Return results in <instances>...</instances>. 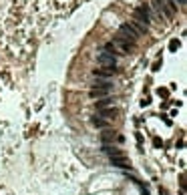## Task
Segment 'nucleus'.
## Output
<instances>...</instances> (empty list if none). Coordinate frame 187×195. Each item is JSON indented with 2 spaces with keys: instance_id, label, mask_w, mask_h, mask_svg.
<instances>
[{
  "instance_id": "obj_1",
  "label": "nucleus",
  "mask_w": 187,
  "mask_h": 195,
  "mask_svg": "<svg viewBox=\"0 0 187 195\" xmlns=\"http://www.w3.org/2000/svg\"><path fill=\"white\" fill-rule=\"evenodd\" d=\"M153 8H155L157 16H165V18H173L175 16L173 0H153Z\"/></svg>"
},
{
  "instance_id": "obj_2",
  "label": "nucleus",
  "mask_w": 187,
  "mask_h": 195,
  "mask_svg": "<svg viewBox=\"0 0 187 195\" xmlns=\"http://www.w3.org/2000/svg\"><path fill=\"white\" fill-rule=\"evenodd\" d=\"M119 36H121L123 40H127L129 44H135V42H137V38H139V34L135 32V28H133L129 22H127V24H123V26L119 28Z\"/></svg>"
},
{
  "instance_id": "obj_3",
  "label": "nucleus",
  "mask_w": 187,
  "mask_h": 195,
  "mask_svg": "<svg viewBox=\"0 0 187 195\" xmlns=\"http://www.w3.org/2000/svg\"><path fill=\"white\" fill-rule=\"evenodd\" d=\"M135 20L143 24L145 28L149 26V22H151V12H149V8L147 6H139L137 10H135Z\"/></svg>"
},
{
  "instance_id": "obj_4",
  "label": "nucleus",
  "mask_w": 187,
  "mask_h": 195,
  "mask_svg": "<svg viewBox=\"0 0 187 195\" xmlns=\"http://www.w3.org/2000/svg\"><path fill=\"white\" fill-rule=\"evenodd\" d=\"M97 62H99L101 67H117V56H115V54H111V52L101 50V52H99V56H97Z\"/></svg>"
},
{
  "instance_id": "obj_5",
  "label": "nucleus",
  "mask_w": 187,
  "mask_h": 195,
  "mask_svg": "<svg viewBox=\"0 0 187 195\" xmlns=\"http://www.w3.org/2000/svg\"><path fill=\"white\" fill-rule=\"evenodd\" d=\"M111 44L115 46V50H117L119 54H127V52H131V50H133V44H129L127 40H123L121 36H115Z\"/></svg>"
},
{
  "instance_id": "obj_6",
  "label": "nucleus",
  "mask_w": 187,
  "mask_h": 195,
  "mask_svg": "<svg viewBox=\"0 0 187 195\" xmlns=\"http://www.w3.org/2000/svg\"><path fill=\"white\" fill-rule=\"evenodd\" d=\"M111 89H113V87H91L89 97H91V99H105V97L111 93Z\"/></svg>"
},
{
  "instance_id": "obj_7",
  "label": "nucleus",
  "mask_w": 187,
  "mask_h": 195,
  "mask_svg": "<svg viewBox=\"0 0 187 195\" xmlns=\"http://www.w3.org/2000/svg\"><path fill=\"white\" fill-rule=\"evenodd\" d=\"M97 113H99V117L105 119V121H113V119H117V115H119V109H117V107H105V109H99Z\"/></svg>"
},
{
  "instance_id": "obj_8",
  "label": "nucleus",
  "mask_w": 187,
  "mask_h": 195,
  "mask_svg": "<svg viewBox=\"0 0 187 195\" xmlns=\"http://www.w3.org/2000/svg\"><path fill=\"white\" fill-rule=\"evenodd\" d=\"M117 73V67H101V69H95L93 75L97 78H109Z\"/></svg>"
},
{
  "instance_id": "obj_9",
  "label": "nucleus",
  "mask_w": 187,
  "mask_h": 195,
  "mask_svg": "<svg viewBox=\"0 0 187 195\" xmlns=\"http://www.w3.org/2000/svg\"><path fill=\"white\" fill-rule=\"evenodd\" d=\"M111 163L115 165V167H121V169H129L131 167V163L125 159V155H119V157H113L111 159Z\"/></svg>"
},
{
  "instance_id": "obj_10",
  "label": "nucleus",
  "mask_w": 187,
  "mask_h": 195,
  "mask_svg": "<svg viewBox=\"0 0 187 195\" xmlns=\"http://www.w3.org/2000/svg\"><path fill=\"white\" fill-rule=\"evenodd\" d=\"M103 151H105L107 155L111 157V159H113V157L123 155V151H121V149H117V147H111V145H105V147H103Z\"/></svg>"
},
{
  "instance_id": "obj_11",
  "label": "nucleus",
  "mask_w": 187,
  "mask_h": 195,
  "mask_svg": "<svg viewBox=\"0 0 187 195\" xmlns=\"http://www.w3.org/2000/svg\"><path fill=\"white\" fill-rule=\"evenodd\" d=\"M91 123H93V127H97V129H107V127H109V121H105V119L97 117V115L91 119Z\"/></svg>"
},
{
  "instance_id": "obj_12",
  "label": "nucleus",
  "mask_w": 187,
  "mask_h": 195,
  "mask_svg": "<svg viewBox=\"0 0 187 195\" xmlns=\"http://www.w3.org/2000/svg\"><path fill=\"white\" fill-rule=\"evenodd\" d=\"M117 137H119V135H117L115 131H109V129H107V131L103 133V143L109 145V141H117Z\"/></svg>"
},
{
  "instance_id": "obj_13",
  "label": "nucleus",
  "mask_w": 187,
  "mask_h": 195,
  "mask_svg": "<svg viewBox=\"0 0 187 195\" xmlns=\"http://www.w3.org/2000/svg\"><path fill=\"white\" fill-rule=\"evenodd\" d=\"M105 107H113V101H111V99H107V97H105L103 101H99V103H97V111H99V109H105Z\"/></svg>"
},
{
  "instance_id": "obj_14",
  "label": "nucleus",
  "mask_w": 187,
  "mask_h": 195,
  "mask_svg": "<svg viewBox=\"0 0 187 195\" xmlns=\"http://www.w3.org/2000/svg\"><path fill=\"white\" fill-rule=\"evenodd\" d=\"M175 2H179V4H185V0H175Z\"/></svg>"
}]
</instances>
